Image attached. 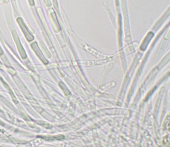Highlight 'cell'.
Listing matches in <instances>:
<instances>
[{
    "label": "cell",
    "mask_w": 170,
    "mask_h": 147,
    "mask_svg": "<svg viewBox=\"0 0 170 147\" xmlns=\"http://www.w3.org/2000/svg\"><path fill=\"white\" fill-rule=\"evenodd\" d=\"M31 46L32 48L35 51V53L37 54V55L39 57V58H40V59L45 64H47V63H48L47 61L45 59L44 56H43L42 53L41 52L39 47L37 46V43L36 42L33 43L31 45Z\"/></svg>",
    "instance_id": "obj_3"
},
{
    "label": "cell",
    "mask_w": 170,
    "mask_h": 147,
    "mask_svg": "<svg viewBox=\"0 0 170 147\" xmlns=\"http://www.w3.org/2000/svg\"><path fill=\"white\" fill-rule=\"evenodd\" d=\"M12 35L13 36V38L15 40V43L17 45V48L22 58H26V55L25 51H24V48L22 46L21 44L18 35L15 30H13L12 32Z\"/></svg>",
    "instance_id": "obj_1"
},
{
    "label": "cell",
    "mask_w": 170,
    "mask_h": 147,
    "mask_svg": "<svg viewBox=\"0 0 170 147\" xmlns=\"http://www.w3.org/2000/svg\"><path fill=\"white\" fill-rule=\"evenodd\" d=\"M17 22L18 23L19 25L20 26L22 30L23 33H24L27 39L29 41H31L33 39V37L30 34L28 29L26 28L25 24H24L22 19L20 18H18L17 19Z\"/></svg>",
    "instance_id": "obj_2"
}]
</instances>
